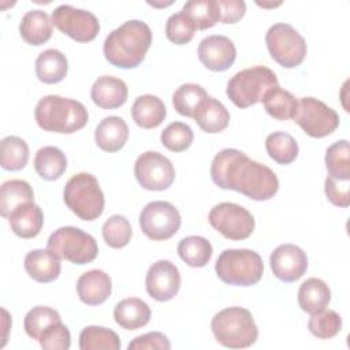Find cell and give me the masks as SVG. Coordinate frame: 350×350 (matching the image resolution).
<instances>
[{"label":"cell","instance_id":"cell-40","mask_svg":"<svg viewBox=\"0 0 350 350\" xmlns=\"http://www.w3.org/2000/svg\"><path fill=\"white\" fill-rule=\"evenodd\" d=\"M308 328L319 339H331L342 329V317L331 309H323L310 316Z\"/></svg>","mask_w":350,"mask_h":350},{"label":"cell","instance_id":"cell-4","mask_svg":"<svg viewBox=\"0 0 350 350\" xmlns=\"http://www.w3.org/2000/svg\"><path fill=\"white\" fill-rule=\"evenodd\" d=\"M211 329L217 343L230 349L249 347L258 338V328L252 313L241 306H230L217 312L212 317Z\"/></svg>","mask_w":350,"mask_h":350},{"label":"cell","instance_id":"cell-1","mask_svg":"<svg viewBox=\"0 0 350 350\" xmlns=\"http://www.w3.org/2000/svg\"><path fill=\"white\" fill-rule=\"evenodd\" d=\"M211 178L220 189L235 190L254 201L271 200L279 190V179L269 167L232 148L213 157Z\"/></svg>","mask_w":350,"mask_h":350},{"label":"cell","instance_id":"cell-24","mask_svg":"<svg viewBox=\"0 0 350 350\" xmlns=\"http://www.w3.org/2000/svg\"><path fill=\"white\" fill-rule=\"evenodd\" d=\"M52 19L42 10L27 11L19 23L21 37L30 45L38 46L52 37Z\"/></svg>","mask_w":350,"mask_h":350},{"label":"cell","instance_id":"cell-22","mask_svg":"<svg viewBox=\"0 0 350 350\" xmlns=\"http://www.w3.org/2000/svg\"><path fill=\"white\" fill-rule=\"evenodd\" d=\"M129 138V126L120 116H107L96 127L94 141L108 153L120 150Z\"/></svg>","mask_w":350,"mask_h":350},{"label":"cell","instance_id":"cell-43","mask_svg":"<svg viewBox=\"0 0 350 350\" xmlns=\"http://www.w3.org/2000/svg\"><path fill=\"white\" fill-rule=\"evenodd\" d=\"M196 30L193 21L183 11L172 14L165 23V36L175 45L190 42Z\"/></svg>","mask_w":350,"mask_h":350},{"label":"cell","instance_id":"cell-32","mask_svg":"<svg viewBox=\"0 0 350 350\" xmlns=\"http://www.w3.org/2000/svg\"><path fill=\"white\" fill-rule=\"evenodd\" d=\"M213 249L211 242L200 235H190L178 243L179 257L193 268L205 267L212 257Z\"/></svg>","mask_w":350,"mask_h":350},{"label":"cell","instance_id":"cell-6","mask_svg":"<svg viewBox=\"0 0 350 350\" xmlns=\"http://www.w3.org/2000/svg\"><path fill=\"white\" fill-rule=\"evenodd\" d=\"M217 278L231 286H253L264 273L261 256L250 249H226L216 260Z\"/></svg>","mask_w":350,"mask_h":350},{"label":"cell","instance_id":"cell-38","mask_svg":"<svg viewBox=\"0 0 350 350\" xmlns=\"http://www.w3.org/2000/svg\"><path fill=\"white\" fill-rule=\"evenodd\" d=\"M324 160L328 176L340 180L350 179V149L347 139H340L328 146Z\"/></svg>","mask_w":350,"mask_h":350},{"label":"cell","instance_id":"cell-23","mask_svg":"<svg viewBox=\"0 0 350 350\" xmlns=\"http://www.w3.org/2000/svg\"><path fill=\"white\" fill-rule=\"evenodd\" d=\"M150 314L149 305L137 297L119 301L113 309L115 321L127 331H134L146 325L150 320Z\"/></svg>","mask_w":350,"mask_h":350},{"label":"cell","instance_id":"cell-20","mask_svg":"<svg viewBox=\"0 0 350 350\" xmlns=\"http://www.w3.org/2000/svg\"><path fill=\"white\" fill-rule=\"evenodd\" d=\"M7 219L14 234L23 239L37 237L44 224V213L34 201L21 204Z\"/></svg>","mask_w":350,"mask_h":350},{"label":"cell","instance_id":"cell-44","mask_svg":"<svg viewBox=\"0 0 350 350\" xmlns=\"http://www.w3.org/2000/svg\"><path fill=\"white\" fill-rule=\"evenodd\" d=\"M38 342L45 350H67L71 346V334L60 320L51 324L41 334Z\"/></svg>","mask_w":350,"mask_h":350},{"label":"cell","instance_id":"cell-46","mask_svg":"<svg viewBox=\"0 0 350 350\" xmlns=\"http://www.w3.org/2000/svg\"><path fill=\"white\" fill-rule=\"evenodd\" d=\"M129 350H168L171 349V343L168 338L159 331L146 332L134 338L129 346Z\"/></svg>","mask_w":350,"mask_h":350},{"label":"cell","instance_id":"cell-5","mask_svg":"<svg viewBox=\"0 0 350 350\" xmlns=\"http://www.w3.org/2000/svg\"><path fill=\"white\" fill-rule=\"evenodd\" d=\"M63 200L67 208L85 221H93L104 212V193L96 176L89 172L75 174L67 180Z\"/></svg>","mask_w":350,"mask_h":350},{"label":"cell","instance_id":"cell-34","mask_svg":"<svg viewBox=\"0 0 350 350\" xmlns=\"http://www.w3.org/2000/svg\"><path fill=\"white\" fill-rule=\"evenodd\" d=\"M182 11L193 21L197 30L211 29L220 22L217 0H190L183 4Z\"/></svg>","mask_w":350,"mask_h":350},{"label":"cell","instance_id":"cell-7","mask_svg":"<svg viewBox=\"0 0 350 350\" xmlns=\"http://www.w3.org/2000/svg\"><path fill=\"white\" fill-rule=\"evenodd\" d=\"M276 74L264 66H254L237 72L227 82L226 93L234 105L247 108L260 103L264 94L278 86Z\"/></svg>","mask_w":350,"mask_h":350},{"label":"cell","instance_id":"cell-10","mask_svg":"<svg viewBox=\"0 0 350 350\" xmlns=\"http://www.w3.org/2000/svg\"><path fill=\"white\" fill-rule=\"evenodd\" d=\"M293 119L313 138L327 137L339 126V115L336 111L314 97L299 98Z\"/></svg>","mask_w":350,"mask_h":350},{"label":"cell","instance_id":"cell-41","mask_svg":"<svg viewBox=\"0 0 350 350\" xmlns=\"http://www.w3.org/2000/svg\"><path fill=\"white\" fill-rule=\"evenodd\" d=\"M133 235V228L127 217L113 215L103 224V238L105 243L113 249L124 247Z\"/></svg>","mask_w":350,"mask_h":350},{"label":"cell","instance_id":"cell-25","mask_svg":"<svg viewBox=\"0 0 350 350\" xmlns=\"http://www.w3.org/2000/svg\"><path fill=\"white\" fill-rule=\"evenodd\" d=\"M131 116L137 126L142 129H154L165 119L167 109L157 96L142 94L135 98L131 107Z\"/></svg>","mask_w":350,"mask_h":350},{"label":"cell","instance_id":"cell-12","mask_svg":"<svg viewBox=\"0 0 350 350\" xmlns=\"http://www.w3.org/2000/svg\"><path fill=\"white\" fill-rule=\"evenodd\" d=\"M180 223L179 211L168 201H152L139 213V227L153 241L170 239L178 232Z\"/></svg>","mask_w":350,"mask_h":350},{"label":"cell","instance_id":"cell-15","mask_svg":"<svg viewBox=\"0 0 350 350\" xmlns=\"http://www.w3.org/2000/svg\"><path fill=\"white\" fill-rule=\"evenodd\" d=\"M145 287L149 297L159 302L172 299L180 288L179 269L168 260L153 262L146 272Z\"/></svg>","mask_w":350,"mask_h":350},{"label":"cell","instance_id":"cell-2","mask_svg":"<svg viewBox=\"0 0 350 350\" xmlns=\"http://www.w3.org/2000/svg\"><path fill=\"white\" fill-rule=\"evenodd\" d=\"M150 44V27L139 19H131L107 36L103 52L112 66L129 70L142 63Z\"/></svg>","mask_w":350,"mask_h":350},{"label":"cell","instance_id":"cell-30","mask_svg":"<svg viewBox=\"0 0 350 350\" xmlns=\"http://www.w3.org/2000/svg\"><path fill=\"white\" fill-rule=\"evenodd\" d=\"M261 103L264 104V108L269 116H272L276 120H288L293 119L298 100L286 89H282L279 85L269 89Z\"/></svg>","mask_w":350,"mask_h":350},{"label":"cell","instance_id":"cell-31","mask_svg":"<svg viewBox=\"0 0 350 350\" xmlns=\"http://www.w3.org/2000/svg\"><path fill=\"white\" fill-rule=\"evenodd\" d=\"M34 200L31 186L23 179H10L0 189V215L8 217L10 213L21 204Z\"/></svg>","mask_w":350,"mask_h":350},{"label":"cell","instance_id":"cell-19","mask_svg":"<svg viewBox=\"0 0 350 350\" xmlns=\"http://www.w3.org/2000/svg\"><path fill=\"white\" fill-rule=\"evenodd\" d=\"M127 96L129 89L124 81L111 75L98 77L90 89L93 103L103 109H115L122 107L127 101Z\"/></svg>","mask_w":350,"mask_h":350},{"label":"cell","instance_id":"cell-8","mask_svg":"<svg viewBox=\"0 0 350 350\" xmlns=\"http://www.w3.org/2000/svg\"><path fill=\"white\" fill-rule=\"evenodd\" d=\"M46 249L55 253L60 260L77 265L92 262L98 254L96 239L83 230L72 226L55 230L48 238Z\"/></svg>","mask_w":350,"mask_h":350},{"label":"cell","instance_id":"cell-35","mask_svg":"<svg viewBox=\"0 0 350 350\" xmlns=\"http://www.w3.org/2000/svg\"><path fill=\"white\" fill-rule=\"evenodd\" d=\"M81 350H119L120 339L118 334L109 328L98 325H88L79 334Z\"/></svg>","mask_w":350,"mask_h":350},{"label":"cell","instance_id":"cell-47","mask_svg":"<svg viewBox=\"0 0 350 350\" xmlns=\"http://www.w3.org/2000/svg\"><path fill=\"white\" fill-rule=\"evenodd\" d=\"M217 3L221 23H237L246 12V4L242 0H217Z\"/></svg>","mask_w":350,"mask_h":350},{"label":"cell","instance_id":"cell-13","mask_svg":"<svg viewBox=\"0 0 350 350\" xmlns=\"http://www.w3.org/2000/svg\"><path fill=\"white\" fill-rule=\"evenodd\" d=\"M52 23L66 36L78 42L93 41L98 31L100 23L90 11L62 4L52 11Z\"/></svg>","mask_w":350,"mask_h":350},{"label":"cell","instance_id":"cell-11","mask_svg":"<svg viewBox=\"0 0 350 350\" xmlns=\"http://www.w3.org/2000/svg\"><path fill=\"white\" fill-rule=\"evenodd\" d=\"M209 224L224 238L242 241L254 231V217L242 205L234 202H220L215 205L208 215Z\"/></svg>","mask_w":350,"mask_h":350},{"label":"cell","instance_id":"cell-26","mask_svg":"<svg viewBox=\"0 0 350 350\" xmlns=\"http://www.w3.org/2000/svg\"><path fill=\"white\" fill-rule=\"evenodd\" d=\"M193 119L202 131L216 134L228 126L230 112L219 100L208 96L198 107Z\"/></svg>","mask_w":350,"mask_h":350},{"label":"cell","instance_id":"cell-37","mask_svg":"<svg viewBox=\"0 0 350 350\" xmlns=\"http://www.w3.org/2000/svg\"><path fill=\"white\" fill-rule=\"evenodd\" d=\"M265 149L268 156L278 164H291L298 156V144L287 133L275 131L265 138Z\"/></svg>","mask_w":350,"mask_h":350},{"label":"cell","instance_id":"cell-42","mask_svg":"<svg viewBox=\"0 0 350 350\" xmlns=\"http://www.w3.org/2000/svg\"><path fill=\"white\" fill-rule=\"evenodd\" d=\"M193 130L189 124L183 122H172L170 123L160 135L163 146H165L171 152H183L190 148L193 142Z\"/></svg>","mask_w":350,"mask_h":350},{"label":"cell","instance_id":"cell-14","mask_svg":"<svg viewBox=\"0 0 350 350\" xmlns=\"http://www.w3.org/2000/svg\"><path fill=\"white\" fill-rule=\"evenodd\" d=\"M134 175L141 187L152 191H163L172 185L175 168L171 160L161 153L148 150L137 157Z\"/></svg>","mask_w":350,"mask_h":350},{"label":"cell","instance_id":"cell-9","mask_svg":"<svg viewBox=\"0 0 350 350\" xmlns=\"http://www.w3.org/2000/svg\"><path fill=\"white\" fill-rule=\"evenodd\" d=\"M271 57L284 68L298 67L306 56L305 38L288 23H275L265 34Z\"/></svg>","mask_w":350,"mask_h":350},{"label":"cell","instance_id":"cell-21","mask_svg":"<svg viewBox=\"0 0 350 350\" xmlns=\"http://www.w3.org/2000/svg\"><path fill=\"white\" fill-rule=\"evenodd\" d=\"M25 269L38 283H49L60 275V258L49 249H36L26 254Z\"/></svg>","mask_w":350,"mask_h":350},{"label":"cell","instance_id":"cell-17","mask_svg":"<svg viewBox=\"0 0 350 350\" xmlns=\"http://www.w3.org/2000/svg\"><path fill=\"white\" fill-rule=\"evenodd\" d=\"M197 53L200 62L212 71H226L237 59L234 42L221 34H213L202 38L198 44Z\"/></svg>","mask_w":350,"mask_h":350},{"label":"cell","instance_id":"cell-36","mask_svg":"<svg viewBox=\"0 0 350 350\" xmlns=\"http://www.w3.org/2000/svg\"><path fill=\"white\" fill-rule=\"evenodd\" d=\"M208 97L206 90L197 83H183L172 94L175 111L187 118H194L201 103Z\"/></svg>","mask_w":350,"mask_h":350},{"label":"cell","instance_id":"cell-29","mask_svg":"<svg viewBox=\"0 0 350 350\" xmlns=\"http://www.w3.org/2000/svg\"><path fill=\"white\" fill-rule=\"evenodd\" d=\"M67 168V157L56 146H44L34 156V170L44 180L59 179Z\"/></svg>","mask_w":350,"mask_h":350},{"label":"cell","instance_id":"cell-39","mask_svg":"<svg viewBox=\"0 0 350 350\" xmlns=\"http://www.w3.org/2000/svg\"><path fill=\"white\" fill-rule=\"evenodd\" d=\"M62 317L57 310L48 306H34L30 309L23 320L25 332L34 340H38L41 334L53 323L60 321Z\"/></svg>","mask_w":350,"mask_h":350},{"label":"cell","instance_id":"cell-33","mask_svg":"<svg viewBox=\"0 0 350 350\" xmlns=\"http://www.w3.org/2000/svg\"><path fill=\"white\" fill-rule=\"evenodd\" d=\"M29 161V146L16 135L4 137L0 142V165L7 171H19Z\"/></svg>","mask_w":350,"mask_h":350},{"label":"cell","instance_id":"cell-45","mask_svg":"<svg viewBox=\"0 0 350 350\" xmlns=\"http://www.w3.org/2000/svg\"><path fill=\"white\" fill-rule=\"evenodd\" d=\"M324 191L327 198L339 208H347L350 205V185L349 180L335 179L327 176L324 182Z\"/></svg>","mask_w":350,"mask_h":350},{"label":"cell","instance_id":"cell-27","mask_svg":"<svg viewBox=\"0 0 350 350\" xmlns=\"http://www.w3.org/2000/svg\"><path fill=\"white\" fill-rule=\"evenodd\" d=\"M67 71V57L59 49H45L36 59V75L44 83H59L66 78Z\"/></svg>","mask_w":350,"mask_h":350},{"label":"cell","instance_id":"cell-3","mask_svg":"<svg viewBox=\"0 0 350 350\" xmlns=\"http://www.w3.org/2000/svg\"><path fill=\"white\" fill-rule=\"evenodd\" d=\"M34 118L40 129L59 134H72L83 129L89 120L88 109L82 103L57 94L40 98Z\"/></svg>","mask_w":350,"mask_h":350},{"label":"cell","instance_id":"cell-28","mask_svg":"<svg viewBox=\"0 0 350 350\" xmlns=\"http://www.w3.org/2000/svg\"><path fill=\"white\" fill-rule=\"evenodd\" d=\"M331 301V290L328 284L319 278L306 279L298 290V305L299 308L313 314L323 310Z\"/></svg>","mask_w":350,"mask_h":350},{"label":"cell","instance_id":"cell-16","mask_svg":"<svg viewBox=\"0 0 350 350\" xmlns=\"http://www.w3.org/2000/svg\"><path fill=\"white\" fill-rule=\"evenodd\" d=\"M269 265L273 275L284 282L293 283L304 276L308 269V256L297 245H279L269 256Z\"/></svg>","mask_w":350,"mask_h":350},{"label":"cell","instance_id":"cell-18","mask_svg":"<svg viewBox=\"0 0 350 350\" xmlns=\"http://www.w3.org/2000/svg\"><path fill=\"white\" fill-rule=\"evenodd\" d=\"M112 291V280L101 269H92L82 273L77 280V294L79 299L90 306L101 305Z\"/></svg>","mask_w":350,"mask_h":350}]
</instances>
